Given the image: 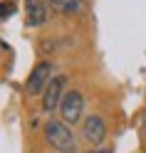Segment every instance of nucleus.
I'll return each mask as SVG.
<instances>
[{
    "mask_svg": "<svg viewBox=\"0 0 146 153\" xmlns=\"http://www.w3.org/2000/svg\"><path fill=\"white\" fill-rule=\"evenodd\" d=\"M45 141L60 153H74V136L64 121H47L45 123Z\"/></svg>",
    "mask_w": 146,
    "mask_h": 153,
    "instance_id": "f257e3e1",
    "label": "nucleus"
},
{
    "mask_svg": "<svg viewBox=\"0 0 146 153\" xmlns=\"http://www.w3.org/2000/svg\"><path fill=\"white\" fill-rule=\"evenodd\" d=\"M50 82H52V64L42 59L40 64H35V67H32L30 76H27V84H25V89H27V94L37 97V94H45V91H47Z\"/></svg>",
    "mask_w": 146,
    "mask_h": 153,
    "instance_id": "f03ea898",
    "label": "nucleus"
},
{
    "mask_svg": "<svg viewBox=\"0 0 146 153\" xmlns=\"http://www.w3.org/2000/svg\"><path fill=\"white\" fill-rule=\"evenodd\" d=\"M82 111H84V99H82V94L72 89V91H67L64 94V99L60 104V114H62V121L64 123H77L82 116Z\"/></svg>",
    "mask_w": 146,
    "mask_h": 153,
    "instance_id": "7ed1b4c3",
    "label": "nucleus"
},
{
    "mask_svg": "<svg viewBox=\"0 0 146 153\" xmlns=\"http://www.w3.org/2000/svg\"><path fill=\"white\" fill-rule=\"evenodd\" d=\"M64 84H67V76H55L50 82L47 91L42 94V109L45 111H52V109H60V104L64 99Z\"/></svg>",
    "mask_w": 146,
    "mask_h": 153,
    "instance_id": "20e7f679",
    "label": "nucleus"
},
{
    "mask_svg": "<svg viewBox=\"0 0 146 153\" xmlns=\"http://www.w3.org/2000/svg\"><path fill=\"white\" fill-rule=\"evenodd\" d=\"M84 138L92 143V146H99L106 136V126H104V119L102 116H87L84 119V126H82Z\"/></svg>",
    "mask_w": 146,
    "mask_h": 153,
    "instance_id": "39448f33",
    "label": "nucleus"
},
{
    "mask_svg": "<svg viewBox=\"0 0 146 153\" xmlns=\"http://www.w3.org/2000/svg\"><path fill=\"white\" fill-rule=\"evenodd\" d=\"M47 20V7L42 0H27V22L32 27H40Z\"/></svg>",
    "mask_w": 146,
    "mask_h": 153,
    "instance_id": "423d86ee",
    "label": "nucleus"
},
{
    "mask_svg": "<svg viewBox=\"0 0 146 153\" xmlns=\"http://www.w3.org/2000/svg\"><path fill=\"white\" fill-rule=\"evenodd\" d=\"M52 5L62 15H77L84 10V0H52Z\"/></svg>",
    "mask_w": 146,
    "mask_h": 153,
    "instance_id": "0eeeda50",
    "label": "nucleus"
},
{
    "mask_svg": "<svg viewBox=\"0 0 146 153\" xmlns=\"http://www.w3.org/2000/svg\"><path fill=\"white\" fill-rule=\"evenodd\" d=\"M10 13H15V5L13 3H3V20H7Z\"/></svg>",
    "mask_w": 146,
    "mask_h": 153,
    "instance_id": "6e6552de",
    "label": "nucleus"
},
{
    "mask_svg": "<svg viewBox=\"0 0 146 153\" xmlns=\"http://www.w3.org/2000/svg\"><path fill=\"white\" fill-rule=\"evenodd\" d=\"M92 153H112V151H106V148H94Z\"/></svg>",
    "mask_w": 146,
    "mask_h": 153,
    "instance_id": "1a4fd4ad",
    "label": "nucleus"
}]
</instances>
